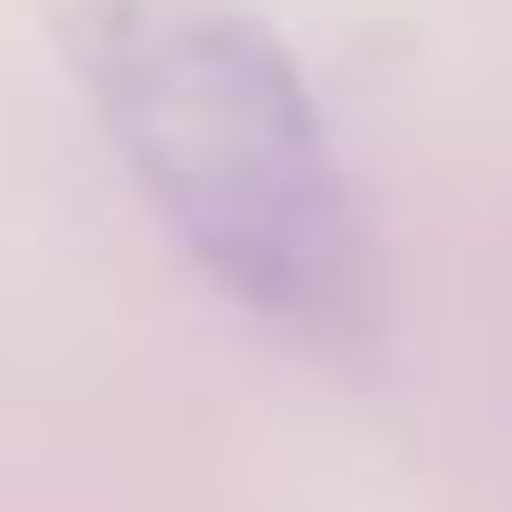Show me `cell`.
Instances as JSON below:
<instances>
[{"label": "cell", "instance_id": "1", "mask_svg": "<svg viewBox=\"0 0 512 512\" xmlns=\"http://www.w3.org/2000/svg\"><path fill=\"white\" fill-rule=\"evenodd\" d=\"M57 38L133 200L228 304L304 351L380 332L370 209L266 19L238 0H57Z\"/></svg>", "mask_w": 512, "mask_h": 512}]
</instances>
